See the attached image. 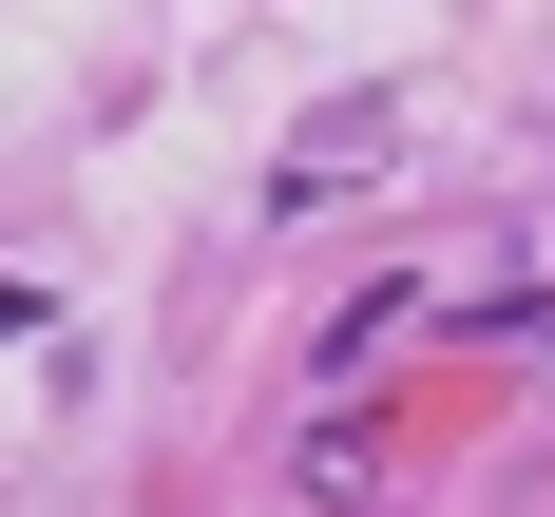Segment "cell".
Returning a JSON list of instances; mask_svg holds the SVG:
<instances>
[{"mask_svg":"<svg viewBox=\"0 0 555 517\" xmlns=\"http://www.w3.org/2000/svg\"><path fill=\"white\" fill-rule=\"evenodd\" d=\"M384 134H402V96H326V115H287V154H269V211L307 230V211H345L364 172H384Z\"/></svg>","mask_w":555,"mask_h":517,"instance_id":"cell-1","label":"cell"},{"mask_svg":"<svg viewBox=\"0 0 555 517\" xmlns=\"http://www.w3.org/2000/svg\"><path fill=\"white\" fill-rule=\"evenodd\" d=\"M402 326H422V287H364V307H326V384H364Z\"/></svg>","mask_w":555,"mask_h":517,"instance_id":"cell-2","label":"cell"},{"mask_svg":"<svg viewBox=\"0 0 555 517\" xmlns=\"http://www.w3.org/2000/svg\"><path fill=\"white\" fill-rule=\"evenodd\" d=\"M364 499H384V479H364V441H345V422L287 460V517H364Z\"/></svg>","mask_w":555,"mask_h":517,"instance_id":"cell-3","label":"cell"},{"mask_svg":"<svg viewBox=\"0 0 555 517\" xmlns=\"http://www.w3.org/2000/svg\"><path fill=\"white\" fill-rule=\"evenodd\" d=\"M517 269H537V307H555V211H537V230H517Z\"/></svg>","mask_w":555,"mask_h":517,"instance_id":"cell-4","label":"cell"}]
</instances>
